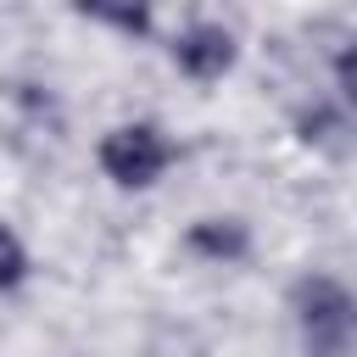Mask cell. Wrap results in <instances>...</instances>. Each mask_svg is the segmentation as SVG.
<instances>
[{
	"label": "cell",
	"instance_id": "cell-1",
	"mask_svg": "<svg viewBox=\"0 0 357 357\" xmlns=\"http://www.w3.org/2000/svg\"><path fill=\"white\" fill-rule=\"evenodd\" d=\"M301 301V329H307V351L312 357H340L351 340V296L335 279H307L296 290Z\"/></svg>",
	"mask_w": 357,
	"mask_h": 357
},
{
	"label": "cell",
	"instance_id": "cell-2",
	"mask_svg": "<svg viewBox=\"0 0 357 357\" xmlns=\"http://www.w3.org/2000/svg\"><path fill=\"white\" fill-rule=\"evenodd\" d=\"M167 139L156 134V128H145V123H134V128H112L106 139H100V167L117 178V184H151L162 167H167Z\"/></svg>",
	"mask_w": 357,
	"mask_h": 357
},
{
	"label": "cell",
	"instance_id": "cell-3",
	"mask_svg": "<svg viewBox=\"0 0 357 357\" xmlns=\"http://www.w3.org/2000/svg\"><path fill=\"white\" fill-rule=\"evenodd\" d=\"M173 56H178V67H184L190 78L212 84V78H223V73L234 67V39H229L223 28H195V33H184V39L173 45Z\"/></svg>",
	"mask_w": 357,
	"mask_h": 357
},
{
	"label": "cell",
	"instance_id": "cell-4",
	"mask_svg": "<svg viewBox=\"0 0 357 357\" xmlns=\"http://www.w3.org/2000/svg\"><path fill=\"white\" fill-rule=\"evenodd\" d=\"M84 17H100L123 33H145L151 28V0H78Z\"/></svg>",
	"mask_w": 357,
	"mask_h": 357
},
{
	"label": "cell",
	"instance_id": "cell-5",
	"mask_svg": "<svg viewBox=\"0 0 357 357\" xmlns=\"http://www.w3.org/2000/svg\"><path fill=\"white\" fill-rule=\"evenodd\" d=\"M190 245L195 251H212V257H240L245 251V234L229 223V229H218V223H201V229H190Z\"/></svg>",
	"mask_w": 357,
	"mask_h": 357
},
{
	"label": "cell",
	"instance_id": "cell-6",
	"mask_svg": "<svg viewBox=\"0 0 357 357\" xmlns=\"http://www.w3.org/2000/svg\"><path fill=\"white\" fill-rule=\"evenodd\" d=\"M22 268H28V257H22L17 234H11V229H0V290H6V284H17V279H22Z\"/></svg>",
	"mask_w": 357,
	"mask_h": 357
}]
</instances>
